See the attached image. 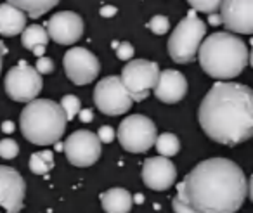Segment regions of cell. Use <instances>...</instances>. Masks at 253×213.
Wrapping results in <instances>:
<instances>
[{"mask_svg": "<svg viewBox=\"0 0 253 213\" xmlns=\"http://www.w3.org/2000/svg\"><path fill=\"white\" fill-rule=\"evenodd\" d=\"M200 64L208 77L218 82H229L243 73L250 63V50L246 42L238 35L217 32L201 42Z\"/></svg>", "mask_w": 253, "mask_h": 213, "instance_id": "3", "label": "cell"}, {"mask_svg": "<svg viewBox=\"0 0 253 213\" xmlns=\"http://www.w3.org/2000/svg\"><path fill=\"white\" fill-rule=\"evenodd\" d=\"M142 180L153 191H167L175 184L177 168L169 158H148L142 165Z\"/></svg>", "mask_w": 253, "mask_h": 213, "instance_id": "15", "label": "cell"}, {"mask_svg": "<svg viewBox=\"0 0 253 213\" xmlns=\"http://www.w3.org/2000/svg\"><path fill=\"white\" fill-rule=\"evenodd\" d=\"M94 102L101 113L108 116L125 115L134 106V101L126 94L122 80L116 75L106 77L95 85L94 88Z\"/></svg>", "mask_w": 253, "mask_h": 213, "instance_id": "9", "label": "cell"}, {"mask_svg": "<svg viewBox=\"0 0 253 213\" xmlns=\"http://www.w3.org/2000/svg\"><path fill=\"white\" fill-rule=\"evenodd\" d=\"M78 116H80V120L84 123H90L92 120H94V115H92L90 109H80V113H78Z\"/></svg>", "mask_w": 253, "mask_h": 213, "instance_id": "31", "label": "cell"}, {"mask_svg": "<svg viewBox=\"0 0 253 213\" xmlns=\"http://www.w3.org/2000/svg\"><path fill=\"white\" fill-rule=\"evenodd\" d=\"M115 50L120 61H132V57H134V45L128 42H118Z\"/></svg>", "mask_w": 253, "mask_h": 213, "instance_id": "27", "label": "cell"}, {"mask_svg": "<svg viewBox=\"0 0 253 213\" xmlns=\"http://www.w3.org/2000/svg\"><path fill=\"white\" fill-rule=\"evenodd\" d=\"M97 139H99V142L101 144H109V142H113L115 140V135H116V132H115V128L113 127H109V125H102L101 128L97 130Z\"/></svg>", "mask_w": 253, "mask_h": 213, "instance_id": "28", "label": "cell"}, {"mask_svg": "<svg viewBox=\"0 0 253 213\" xmlns=\"http://www.w3.org/2000/svg\"><path fill=\"white\" fill-rule=\"evenodd\" d=\"M116 12H118V9H116L115 5H104V7H101L99 14H101L102 18H113Z\"/></svg>", "mask_w": 253, "mask_h": 213, "instance_id": "30", "label": "cell"}, {"mask_svg": "<svg viewBox=\"0 0 253 213\" xmlns=\"http://www.w3.org/2000/svg\"><path fill=\"white\" fill-rule=\"evenodd\" d=\"M156 99L165 104H175V102L182 101L187 94V80L180 71L177 70H165L160 71L158 82H156L155 88Z\"/></svg>", "mask_w": 253, "mask_h": 213, "instance_id": "16", "label": "cell"}, {"mask_svg": "<svg viewBox=\"0 0 253 213\" xmlns=\"http://www.w3.org/2000/svg\"><path fill=\"white\" fill-rule=\"evenodd\" d=\"M26 28V16L19 9L11 5V2L0 4V35L16 37L21 35Z\"/></svg>", "mask_w": 253, "mask_h": 213, "instance_id": "17", "label": "cell"}, {"mask_svg": "<svg viewBox=\"0 0 253 213\" xmlns=\"http://www.w3.org/2000/svg\"><path fill=\"white\" fill-rule=\"evenodd\" d=\"M32 52L35 54V56H37V57H39V59H40V57H43V54H45V47L39 45V47H35V49H33Z\"/></svg>", "mask_w": 253, "mask_h": 213, "instance_id": "35", "label": "cell"}, {"mask_svg": "<svg viewBox=\"0 0 253 213\" xmlns=\"http://www.w3.org/2000/svg\"><path fill=\"white\" fill-rule=\"evenodd\" d=\"M66 77L75 85H87L99 75V61L85 47H73L63 57Z\"/></svg>", "mask_w": 253, "mask_h": 213, "instance_id": "11", "label": "cell"}, {"mask_svg": "<svg viewBox=\"0 0 253 213\" xmlns=\"http://www.w3.org/2000/svg\"><path fill=\"white\" fill-rule=\"evenodd\" d=\"M59 106H61V109H63L64 116H66V122L75 120V116H77L78 113H80V109H82L80 99H78L77 95H71V94L64 95V97L61 99Z\"/></svg>", "mask_w": 253, "mask_h": 213, "instance_id": "23", "label": "cell"}, {"mask_svg": "<svg viewBox=\"0 0 253 213\" xmlns=\"http://www.w3.org/2000/svg\"><path fill=\"white\" fill-rule=\"evenodd\" d=\"M30 170L37 175H45L49 173L50 170L54 168V154L52 151L43 149L39 151V153H33L30 156Z\"/></svg>", "mask_w": 253, "mask_h": 213, "instance_id": "22", "label": "cell"}, {"mask_svg": "<svg viewBox=\"0 0 253 213\" xmlns=\"http://www.w3.org/2000/svg\"><path fill=\"white\" fill-rule=\"evenodd\" d=\"M63 151L71 165L85 168V167H92L101 158L102 146L94 132L77 130L63 144Z\"/></svg>", "mask_w": 253, "mask_h": 213, "instance_id": "10", "label": "cell"}, {"mask_svg": "<svg viewBox=\"0 0 253 213\" xmlns=\"http://www.w3.org/2000/svg\"><path fill=\"white\" fill-rule=\"evenodd\" d=\"M43 80L35 68L26 61H19L18 66L11 68L5 75L4 88L5 94L16 102H32L42 92Z\"/></svg>", "mask_w": 253, "mask_h": 213, "instance_id": "8", "label": "cell"}, {"mask_svg": "<svg viewBox=\"0 0 253 213\" xmlns=\"http://www.w3.org/2000/svg\"><path fill=\"white\" fill-rule=\"evenodd\" d=\"M63 149V142H56V151H61Z\"/></svg>", "mask_w": 253, "mask_h": 213, "instance_id": "37", "label": "cell"}, {"mask_svg": "<svg viewBox=\"0 0 253 213\" xmlns=\"http://www.w3.org/2000/svg\"><path fill=\"white\" fill-rule=\"evenodd\" d=\"M102 210L106 213H128L132 208V196L126 189L113 187L99 196Z\"/></svg>", "mask_w": 253, "mask_h": 213, "instance_id": "18", "label": "cell"}, {"mask_svg": "<svg viewBox=\"0 0 253 213\" xmlns=\"http://www.w3.org/2000/svg\"><path fill=\"white\" fill-rule=\"evenodd\" d=\"M160 77V66L155 61L132 59L122 70V85L134 102H141L155 88Z\"/></svg>", "mask_w": 253, "mask_h": 213, "instance_id": "6", "label": "cell"}, {"mask_svg": "<svg viewBox=\"0 0 253 213\" xmlns=\"http://www.w3.org/2000/svg\"><path fill=\"white\" fill-rule=\"evenodd\" d=\"M47 37L59 45H73L84 35V19L71 11H61L47 21Z\"/></svg>", "mask_w": 253, "mask_h": 213, "instance_id": "13", "label": "cell"}, {"mask_svg": "<svg viewBox=\"0 0 253 213\" xmlns=\"http://www.w3.org/2000/svg\"><path fill=\"white\" fill-rule=\"evenodd\" d=\"M14 130H16L14 122H4V123H2V132H4V133H12Z\"/></svg>", "mask_w": 253, "mask_h": 213, "instance_id": "32", "label": "cell"}, {"mask_svg": "<svg viewBox=\"0 0 253 213\" xmlns=\"http://www.w3.org/2000/svg\"><path fill=\"white\" fill-rule=\"evenodd\" d=\"M148 28L151 30L155 35H165L170 30V21L167 16H153L151 21L148 23Z\"/></svg>", "mask_w": 253, "mask_h": 213, "instance_id": "26", "label": "cell"}, {"mask_svg": "<svg viewBox=\"0 0 253 213\" xmlns=\"http://www.w3.org/2000/svg\"><path fill=\"white\" fill-rule=\"evenodd\" d=\"M207 35V25L196 12L191 9L186 18L175 26L169 39V54L175 63L187 64L193 63L198 56L201 42Z\"/></svg>", "mask_w": 253, "mask_h": 213, "instance_id": "5", "label": "cell"}, {"mask_svg": "<svg viewBox=\"0 0 253 213\" xmlns=\"http://www.w3.org/2000/svg\"><path fill=\"white\" fill-rule=\"evenodd\" d=\"M21 43H23V47L28 49V50H33L39 45L47 47V43H49V37H47L45 28L40 26V25L26 26L21 33Z\"/></svg>", "mask_w": 253, "mask_h": 213, "instance_id": "20", "label": "cell"}, {"mask_svg": "<svg viewBox=\"0 0 253 213\" xmlns=\"http://www.w3.org/2000/svg\"><path fill=\"white\" fill-rule=\"evenodd\" d=\"M252 5V0H225V2H220L222 25L232 33L250 35L253 32Z\"/></svg>", "mask_w": 253, "mask_h": 213, "instance_id": "14", "label": "cell"}, {"mask_svg": "<svg viewBox=\"0 0 253 213\" xmlns=\"http://www.w3.org/2000/svg\"><path fill=\"white\" fill-rule=\"evenodd\" d=\"M203 132L211 140L234 147L253 133V92L234 82H217L198 109Z\"/></svg>", "mask_w": 253, "mask_h": 213, "instance_id": "2", "label": "cell"}, {"mask_svg": "<svg viewBox=\"0 0 253 213\" xmlns=\"http://www.w3.org/2000/svg\"><path fill=\"white\" fill-rule=\"evenodd\" d=\"M19 154V146L12 139H2L0 140V158L4 160H12Z\"/></svg>", "mask_w": 253, "mask_h": 213, "instance_id": "25", "label": "cell"}, {"mask_svg": "<svg viewBox=\"0 0 253 213\" xmlns=\"http://www.w3.org/2000/svg\"><path fill=\"white\" fill-rule=\"evenodd\" d=\"M250 196V180L227 158L198 163L177 185L175 198L193 213H236Z\"/></svg>", "mask_w": 253, "mask_h": 213, "instance_id": "1", "label": "cell"}, {"mask_svg": "<svg viewBox=\"0 0 253 213\" xmlns=\"http://www.w3.org/2000/svg\"><path fill=\"white\" fill-rule=\"evenodd\" d=\"M208 23H210L211 26H218V25H222L220 16H217V14H210V18H208Z\"/></svg>", "mask_w": 253, "mask_h": 213, "instance_id": "33", "label": "cell"}, {"mask_svg": "<svg viewBox=\"0 0 253 213\" xmlns=\"http://www.w3.org/2000/svg\"><path fill=\"white\" fill-rule=\"evenodd\" d=\"M189 5L193 7V11L207 12V14H213L215 11L220 9V2L217 0H189Z\"/></svg>", "mask_w": 253, "mask_h": 213, "instance_id": "24", "label": "cell"}, {"mask_svg": "<svg viewBox=\"0 0 253 213\" xmlns=\"http://www.w3.org/2000/svg\"><path fill=\"white\" fill-rule=\"evenodd\" d=\"M155 147L156 151L160 153V156L163 158H170V156H175L180 149V140L175 133H170V132H163L156 137L155 140Z\"/></svg>", "mask_w": 253, "mask_h": 213, "instance_id": "21", "label": "cell"}, {"mask_svg": "<svg viewBox=\"0 0 253 213\" xmlns=\"http://www.w3.org/2000/svg\"><path fill=\"white\" fill-rule=\"evenodd\" d=\"M35 71L42 77V75H49L54 71V61L50 59V57H40L39 61H37V66H35Z\"/></svg>", "mask_w": 253, "mask_h": 213, "instance_id": "29", "label": "cell"}, {"mask_svg": "<svg viewBox=\"0 0 253 213\" xmlns=\"http://www.w3.org/2000/svg\"><path fill=\"white\" fill-rule=\"evenodd\" d=\"M11 5L19 9L25 16L28 14L30 18L39 19L40 16H43L52 7H56L57 0H11Z\"/></svg>", "mask_w": 253, "mask_h": 213, "instance_id": "19", "label": "cell"}, {"mask_svg": "<svg viewBox=\"0 0 253 213\" xmlns=\"http://www.w3.org/2000/svg\"><path fill=\"white\" fill-rule=\"evenodd\" d=\"M4 54H7V47L0 40V73H2V57H4Z\"/></svg>", "mask_w": 253, "mask_h": 213, "instance_id": "34", "label": "cell"}, {"mask_svg": "<svg viewBox=\"0 0 253 213\" xmlns=\"http://www.w3.org/2000/svg\"><path fill=\"white\" fill-rule=\"evenodd\" d=\"M132 203H137V205H142V203H144V194H141V192L134 194V196H132Z\"/></svg>", "mask_w": 253, "mask_h": 213, "instance_id": "36", "label": "cell"}, {"mask_svg": "<svg viewBox=\"0 0 253 213\" xmlns=\"http://www.w3.org/2000/svg\"><path fill=\"white\" fill-rule=\"evenodd\" d=\"M26 194L25 178L12 167L0 165V206L7 213H19Z\"/></svg>", "mask_w": 253, "mask_h": 213, "instance_id": "12", "label": "cell"}, {"mask_svg": "<svg viewBox=\"0 0 253 213\" xmlns=\"http://www.w3.org/2000/svg\"><path fill=\"white\" fill-rule=\"evenodd\" d=\"M19 128L25 139L35 146H52L59 142L64 133L66 116L59 102L52 99H35L21 111Z\"/></svg>", "mask_w": 253, "mask_h": 213, "instance_id": "4", "label": "cell"}, {"mask_svg": "<svg viewBox=\"0 0 253 213\" xmlns=\"http://www.w3.org/2000/svg\"><path fill=\"white\" fill-rule=\"evenodd\" d=\"M116 137L123 149L139 154L148 153L155 146L158 132H156V125L151 118L144 115H130L120 123Z\"/></svg>", "mask_w": 253, "mask_h": 213, "instance_id": "7", "label": "cell"}]
</instances>
